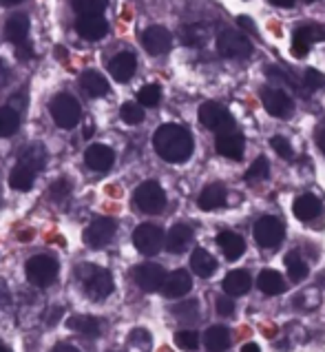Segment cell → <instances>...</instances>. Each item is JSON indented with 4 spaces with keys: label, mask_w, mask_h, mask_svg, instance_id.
<instances>
[{
    "label": "cell",
    "mask_w": 325,
    "mask_h": 352,
    "mask_svg": "<svg viewBox=\"0 0 325 352\" xmlns=\"http://www.w3.org/2000/svg\"><path fill=\"white\" fill-rule=\"evenodd\" d=\"M80 281H82L85 293L96 301H102L113 293V277L107 268L85 264L80 268Z\"/></svg>",
    "instance_id": "obj_2"
},
{
    "label": "cell",
    "mask_w": 325,
    "mask_h": 352,
    "mask_svg": "<svg viewBox=\"0 0 325 352\" xmlns=\"http://www.w3.org/2000/svg\"><path fill=\"white\" fill-rule=\"evenodd\" d=\"M215 308H217V313L219 315H223V317H228V315H232V310H235V304H232V299L226 295H219L217 297V301H215Z\"/></svg>",
    "instance_id": "obj_46"
},
{
    "label": "cell",
    "mask_w": 325,
    "mask_h": 352,
    "mask_svg": "<svg viewBox=\"0 0 325 352\" xmlns=\"http://www.w3.org/2000/svg\"><path fill=\"white\" fill-rule=\"evenodd\" d=\"M270 144H272V148L277 151V153H279L281 157H286V160H290V157H292V146H290V142H288L286 138L274 135V138L270 140Z\"/></svg>",
    "instance_id": "obj_45"
},
{
    "label": "cell",
    "mask_w": 325,
    "mask_h": 352,
    "mask_svg": "<svg viewBox=\"0 0 325 352\" xmlns=\"http://www.w3.org/2000/svg\"><path fill=\"white\" fill-rule=\"evenodd\" d=\"M164 244L172 255L186 253L188 246L192 244V228L188 224H175L164 237Z\"/></svg>",
    "instance_id": "obj_18"
},
{
    "label": "cell",
    "mask_w": 325,
    "mask_h": 352,
    "mask_svg": "<svg viewBox=\"0 0 325 352\" xmlns=\"http://www.w3.org/2000/svg\"><path fill=\"white\" fill-rule=\"evenodd\" d=\"M257 284L266 295H281L283 290H286V281H283V277L277 273V270H263Z\"/></svg>",
    "instance_id": "obj_31"
},
{
    "label": "cell",
    "mask_w": 325,
    "mask_h": 352,
    "mask_svg": "<svg viewBox=\"0 0 325 352\" xmlns=\"http://www.w3.org/2000/svg\"><path fill=\"white\" fill-rule=\"evenodd\" d=\"M120 116L126 124H139L144 120V107H139L137 102H124L120 109Z\"/></svg>",
    "instance_id": "obj_40"
},
{
    "label": "cell",
    "mask_w": 325,
    "mask_h": 352,
    "mask_svg": "<svg viewBox=\"0 0 325 352\" xmlns=\"http://www.w3.org/2000/svg\"><path fill=\"white\" fill-rule=\"evenodd\" d=\"M135 284L144 290V293H155V290L161 288V284H164V268H161L159 264H153V261H148V264H139L135 268Z\"/></svg>",
    "instance_id": "obj_12"
},
{
    "label": "cell",
    "mask_w": 325,
    "mask_h": 352,
    "mask_svg": "<svg viewBox=\"0 0 325 352\" xmlns=\"http://www.w3.org/2000/svg\"><path fill=\"white\" fill-rule=\"evenodd\" d=\"M241 352H261V350H259L257 344H246V346L241 348Z\"/></svg>",
    "instance_id": "obj_57"
},
{
    "label": "cell",
    "mask_w": 325,
    "mask_h": 352,
    "mask_svg": "<svg viewBox=\"0 0 325 352\" xmlns=\"http://www.w3.org/2000/svg\"><path fill=\"white\" fill-rule=\"evenodd\" d=\"M5 34L7 38L12 40L16 45L27 43V34H29V16L25 14H14L12 18L7 20L5 25Z\"/></svg>",
    "instance_id": "obj_26"
},
{
    "label": "cell",
    "mask_w": 325,
    "mask_h": 352,
    "mask_svg": "<svg viewBox=\"0 0 325 352\" xmlns=\"http://www.w3.org/2000/svg\"><path fill=\"white\" fill-rule=\"evenodd\" d=\"M303 85H306V89H310V91H319V89L325 87V76L321 72H317V69H306Z\"/></svg>",
    "instance_id": "obj_44"
},
{
    "label": "cell",
    "mask_w": 325,
    "mask_h": 352,
    "mask_svg": "<svg viewBox=\"0 0 325 352\" xmlns=\"http://www.w3.org/2000/svg\"><path fill=\"white\" fill-rule=\"evenodd\" d=\"M49 195H52V199H56V202H63V199H67L71 195V182L67 177L56 179L52 188H49Z\"/></svg>",
    "instance_id": "obj_43"
},
{
    "label": "cell",
    "mask_w": 325,
    "mask_h": 352,
    "mask_svg": "<svg viewBox=\"0 0 325 352\" xmlns=\"http://www.w3.org/2000/svg\"><path fill=\"white\" fill-rule=\"evenodd\" d=\"M67 326L76 333L85 335V337H98L100 335V321L96 317H87V315H76L67 321Z\"/></svg>",
    "instance_id": "obj_30"
},
{
    "label": "cell",
    "mask_w": 325,
    "mask_h": 352,
    "mask_svg": "<svg viewBox=\"0 0 325 352\" xmlns=\"http://www.w3.org/2000/svg\"><path fill=\"white\" fill-rule=\"evenodd\" d=\"M78 34L82 36L85 40H102L109 32V23L102 18V14H93V16H80L78 23H76Z\"/></svg>",
    "instance_id": "obj_15"
},
{
    "label": "cell",
    "mask_w": 325,
    "mask_h": 352,
    "mask_svg": "<svg viewBox=\"0 0 325 352\" xmlns=\"http://www.w3.org/2000/svg\"><path fill=\"white\" fill-rule=\"evenodd\" d=\"M142 45H144V49L150 56H164V54H168V49L172 45V38H170L168 29L153 25L142 34Z\"/></svg>",
    "instance_id": "obj_13"
},
{
    "label": "cell",
    "mask_w": 325,
    "mask_h": 352,
    "mask_svg": "<svg viewBox=\"0 0 325 352\" xmlns=\"http://www.w3.org/2000/svg\"><path fill=\"white\" fill-rule=\"evenodd\" d=\"M25 104H27V96H25V94H23V96L16 94L12 100H9V109H14L16 113H18V111H23Z\"/></svg>",
    "instance_id": "obj_47"
},
{
    "label": "cell",
    "mask_w": 325,
    "mask_h": 352,
    "mask_svg": "<svg viewBox=\"0 0 325 352\" xmlns=\"http://www.w3.org/2000/svg\"><path fill=\"white\" fill-rule=\"evenodd\" d=\"M204 346L208 352H223L230 348V330L223 326H212L204 335Z\"/></svg>",
    "instance_id": "obj_27"
},
{
    "label": "cell",
    "mask_w": 325,
    "mask_h": 352,
    "mask_svg": "<svg viewBox=\"0 0 325 352\" xmlns=\"http://www.w3.org/2000/svg\"><path fill=\"white\" fill-rule=\"evenodd\" d=\"M80 87H82V91L89 96V98H100L109 91V82L102 74L98 72H85L80 76Z\"/></svg>",
    "instance_id": "obj_25"
},
{
    "label": "cell",
    "mask_w": 325,
    "mask_h": 352,
    "mask_svg": "<svg viewBox=\"0 0 325 352\" xmlns=\"http://www.w3.org/2000/svg\"><path fill=\"white\" fill-rule=\"evenodd\" d=\"M261 102L266 107V111L274 118H288L294 109L292 98L277 87H266L261 91Z\"/></svg>",
    "instance_id": "obj_11"
},
{
    "label": "cell",
    "mask_w": 325,
    "mask_h": 352,
    "mask_svg": "<svg viewBox=\"0 0 325 352\" xmlns=\"http://www.w3.org/2000/svg\"><path fill=\"white\" fill-rule=\"evenodd\" d=\"M49 113L60 129H74L82 118V107L74 96L60 94L49 102Z\"/></svg>",
    "instance_id": "obj_3"
},
{
    "label": "cell",
    "mask_w": 325,
    "mask_h": 352,
    "mask_svg": "<svg viewBox=\"0 0 325 352\" xmlns=\"http://www.w3.org/2000/svg\"><path fill=\"white\" fill-rule=\"evenodd\" d=\"M217 52L223 58L241 60L252 54V45L246 36L235 32V29H223V32L217 36Z\"/></svg>",
    "instance_id": "obj_6"
},
{
    "label": "cell",
    "mask_w": 325,
    "mask_h": 352,
    "mask_svg": "<svg viewBox=\"0 0 325 352\" xmlns=\"http://www.w3.org/2000/svg\"><path fill=\"white\" fill-rule=\"evenodd\" d=\"M135 206L142 213H150L155 215L161 208L166 206V195L157 182H144L139 184L135 190Z\"/></svg>",
    "instance_id": "obj_8"
},
{
    "label": "cell",
    "mask_w": 325,
    "mask_h": 352,
    "mask_svg": "<svg viewBox=\"0 0 325 352\" xmlns=\"http://www.w3.org/2000/svg\"><path fill=\"white\" fill-rule=\"evenodd\" d=\"M60 315H63V308H52V310H49V313H47V324H49V326L58 324Z\"/></svg>",
    "instance_id": "obj_49"
},
{
    "label": "cell",
    "mask_w": 325,
    "mask_h": 352,
    "mask_svg": "<svg viewBox=\"0 0 325 352\" xmlns=\"http://www.w3.org/2000/svg\"><path fill=\"white\" fill-rule=\"evenodd\" d=\"M317 142H319V148L325 153V129L323 131H319V135H317Z\"/></svg>",
    "instance_id": "obj_55"
},
{
    "label": "cell",
    "mask_w": 325,
    "mask_h": 352,
    "mask_svg": "<svg viewBox=\"0 0 325 352\" xmlns=\"http://www.w3.org/2000/svg\"><path fill=\"white\" fill-rule=\"evenodd\" d=\"M239 25H241L243 29H250V32H252V29H255V25H252V20H250V18H246V16H241V18H239Z\"/></svg>",
    "instance_id": "obj_52"
},
{
    "label": "cell",
    "mask_w": 325,
    "mask_h": 352,
    "mask_svg": "<svg viewBox=\"0 0 325 352\" xmlns=\"http://www.w3.org/2000/svg\"><path fill=\"white\" fill-rule=\"evenodd\" d=\"M16 58H18V60H29V58H32V47H29L27 43L18 45V47H16Z\"/></svg>",
    "instance_id": "obj_48"
},
{
    "label": "cell",
    "mask_w": 325,
    "mask_h": 352,
    "mask_svg": "<svg viewBox=\"0 0 325 352\" xmlns=\"http://www.w3.org/2000/svg\"><path fill=\"white\" fill-rule=\"evenodd\" d=\"M93 133H96V126H93V122H87V124H85V138L89 140V138L93 135Z\"/></svg>",
    "instance_id": "obj_54"
},
{
    "label": "cell",
    "mask_w": 325,
    "mask_h": 352,
    "mask_svg": "<svg viewBox=\"0 0 325 352\" xmlns=\"http://www.w3.org/2000/svg\"><path fill=\"white\" fill-rule=\"evenodd\" d=\"M268 173H270L268 160H266V157H257V160H255V164H252V166L248 168V173H246V182H248V184L263 182V179L268 177Z\"/></svg>",
    "instance_id": "obj_39"
},
{
    "label": "cell",
    "mask_w": 325,
    "mask_h": 352,
    "mask_svg": "<svg viewBox=\"0 0 325 352\" xmlns=\"http://www.w3.org/2000/svg\"><path fill=\"white\" fill-rule=\"evenodd\" d=\"M153 146L161 160L170 164L186 162L192 153V138L179 124H161L153 135Z\"/></svg>",
    "instance_id": "obj_1"
},
{
    "label": "cell",
    "mask_w": 325,
    "mask_h": 352,
    "mask_svg": "<svg viewBox=\"0 0 325 352\" xmlns=\"http://www.w3.org/2000/svg\"><path fill=\"white\" fill-rule=\"evenodd\" d=\"M286 268H288V277L292 281H303V279L308 277V273H310V268H308L306 261H303L299 255H294V253H290L286 257Z\"/></svg>",
    "instance_id": "obj_36"
},
{
    "label": "cell",
    "mask_w": 325,
    "mask_h": 352,
    "mask_svg": "<svg viewBox=\"0 0 325 352\" xmlns=\"http://www.w3.org/2000/svg\"><path fill=\"white\" fill-rule=\"evenodd\" d=\"M135 67H137V60L135 54L131 52H120L113 60L109 63V72L113 76L117 82H128L131 78L135 74Z\"/></svg>",
    "instance_id": "obj_19"
},
{
    "label": "cell",
    "mask_w": 325,
    "mask_h": 352,
    "mask_svg": "<svg viewBox=\"0 0 325 352\" xmlns=\"http://www.w3.org/2000/svg\"><path fill=\"white\" fill-rule=\"evenodd\" d=\"M217 246L221 248V253L226 255V259L235 261L243 255V250H246V241H243L241 235L232 233V230H221L217 235Z\"/></svg>",
    "instance_id": "obj_21"
},
{
    "label": "cell",
    "mask_w": 325,
    "mask_h": 352,
    "mask_svg": "<svg viewBox=\"0 0 325 352\" xmlns=\"http://www.w3.org/2000/svg\"><path fill=\"white\" fill-rule=\"evenodd\" d=\"M321 213V202L314 195L306 193L297 197V202H294V215H297L301 222H310Z\"/></svg>",
    "instance_id": "obj_29"
},
{
    "label": "cell",
    "mask_w": 325,
    "mask_h": 352,
    "mask_svg": "<svg viewBox=\"0 0 325 352\" xmlns=\"http://www.w3.org/2000/svg\"><path fill=\"white\" fill-rule=\"evenodd\" d=\"M54 352H80L78 348H74V346H67V344H63V346H56V350Z\"/></svg>",
    "instance_id": "obj_53"
},
{
    "label": "cell",
    "mask_w": 325,
    "mask_h": 352,
    "mask_svg": "<svg viewBox=\"0 0 325 352\" xmlns=\"http://www.w3.org/2000/svg\"><path fill=\"white\" fill-rule=\"evenodd\" d=\"M172 315H175L179 321H197V317H199V304H197L195 299L179 301V304L172 306Z\"/></svg>",
    "instance_id": "obj_37"
},
{
    "label": "cell",
    "mask_w": 325,
    "mask_h": 352,
    "mask_svg": "<svg viewBox=\"0 0 325 352\" xmlns=\"http://www.w3.org/2000/svg\"><path fill=\"white\" fill-rule=\"evenodd\" d=\"M272 5H277V7H292L294 5V0H270Z\"/></svg>",
    "instance_id": "obj_56"
},
{
    "label": "cell",
    "mask_w": 325,
    "mask_h": 352,
    "mask_svg": "<svg viewBox=\"0 0 325 352\" xmlns=\"http://www.w3.org/2000/svg\"><path fill=\"white\" fill-rule=\"evenodd\" d=\"M308 3H314V0H308Z\"/></svg>",
    "instance_id": "obj_60"
},
{
    "label": "cell",
    "mask_w": 325,
    "mask_h": 352,
    "mask_svg": "<svg viewBox=\"0 0 325 352\" xmlns=\"http://www.w3.org/2000/svg\"><path fill=\"white\" fill-rule=\"evenodd\" d=\"M266 76H268V80H272L274 85H277V89H292V91H299L301 96H306L299 89V82L294 80L288 72H283V69H279V67H274V65H270V67H266Z\"/></svg>",
    "instance_id": "obj_32"
},
{
    "label": "cell",
    "mask_w": 325,
    "mask_h": 352,
    "mask_svg": "<svg viewBox=\"0 0 325 352\" xmlns=\"http://www.w3.org/2000/svg\"><path fill=\"white\" fill-rule=\"evenodd\" d=\"M250 286H252V279L246 270H232V273H228L226 279H223V293H226L228 297L246 295L250 290Z\"/></svg>",
    "instance_id": "obj_22"
},
{
    "label": "cell",
    "mask_w": 325,
    "mask_h": 352,
    "mask_svg": "<svg viewBox=\"0 0 325 352\" xmlns=\"http://www.w3.org/2000/svg\"><path fill=\"white\" fill-rule=\"evenodd\" d=\"M197 204L201 210H215L219 206L226 204V188L221 184H210L201 190V195L197 199Z\"/></svg>",
    "instance_id": "obj_28"
},
{
    "label": "cell",
    "mask_w": 325,
    "mask_h": 352,
    "mask_svg": "<svg viewBox=\"0 0 325 352\" xmlns=\"http://www.w3.org/2000/svg\"><path fill=\"white\" fill-rule=\"evenodd\" d=\"M190 268H192V273L199 275V277H210L212 273L217 270V259L212 257L208 250L204 248H197V250H192V257H190Z\"/></svg>",
    "instance_id": "obj_24"
},
{
    "label": "cell",
    "mask_w": 325,
    "mask_h": 352,
    "mask_svg": "<svg viewBox=\"0 0 325 352\" xmlns=\"http://www.w3.org/2000/svg\"><path fill=\"white\" fill-rule=\"evenodd\" d=\"M85 162L91 170H98V173H104L115 162V153L104 144H91L85 151Z\"/></svg>",
    "instance_id": "obj_16"
},
{
    "label": "cell",
    "mask_w": 325,
    "mask_h": 352,
    "mask_svg": "<svg viewBox=\"0 0 325 352\" xmlns=\"http://www.w3.org/2000/svg\"><path fill=\"white\" fill-rule=\"evenodd\" d=\"M175 344L186 350V352H192L199 348V335L195 333V330H179V333L175 335Z\"/></svg>",
    "instance_id": "obj_42"
},
{
    "label": "cell",
    "mask_w": 325,
    "mask_h": 352,
    "mask_svg": "<svg viewBox=\"0 0 325 352\" xmlns=\"http://www.w3.org/2000/svg\"><path fill=\"white\" fill-rule=\"evenodd\" d=\"M7 82H9V69L3 60H0V89L7 87Z\"/></svg>",
    "instance_id": "obj_50"
},
{
    "label": "cell",
    "mask_w": 325,
    "mask_h": 352,
    "mask_svg": "<svg viewBox=\"0 0 325 352\" xmlns=\"http://www.w3.org/2000/svg\"><path fill=\"white\" fill-rule=\"evenodd\" d=\"M159 98H161L159 87H157V85H146V87H142V89H139V94H137V104H139V107H155V104L159 102Z\"/></svg>",
    "instance_id": "obj_41"
},
{
    "label": "cell",
    "mask_w": 325,
    "mask_h": 352,
    "mask_svg": "<svg viewBox=\"0 0 325 352\" xmlns=\"http://www.w3.org/2000/svg\"><path fill=\"white\" fill-rule=\"evenodd\" d=\"M34 175L36 173H32L29 168L18 164L12 170V175H9V184H12V188H16V190H29L34 186Z\"/></svg>",
    "instance_id": "obj_35"
},
{
    "label": "cell",
    "mask_w": 325,
    "mask_h": 352,
    "mask_svg": "<svg viewBox=\"0 0 325 352\" xmlns=\"http://www.w3.org/2000/svg\"><path fill=\"white\" fill-rule=\"evenodd\" d=\"M215 148H217V153L223 155V157L239 160L243 155V135L237 133V131H228V133H221V135H217Z\"/></svg>",
    "instance_id": "obj_20"
},
{
    "label": "cell",
    "mask_w": 325,
    "mask_h": 352,
    "mask_svg": "<svg viewBox=\"0 0 325 352\" xmlns=\"http://www.w3.org/2000/svg\"><path fill=\"white\" fill-rule=\"evenodd\" d=\"M58 277V261L49 255H36L27 261V279L34 286L47 288L52 286Z\"/></svg>",
    "instance_id": "obj_5"
},
{
    "label": "cell",
    "mask_w": 325,
    "mask_h": 352,
    "mask_svg": "<svg viewBox=\"0 0 325 352\" xmlns=\"http://www.w3.org/2000/svg\"><path fill=\"white\" fill-rule=\"evenodd\" d=\"M115 222L113 219H109V217H100L96 219V222H91L87 228H85V233H82V239H85V244L91 246V248H102L107 246L111 239L115 237Z\"/></svg>",
    "instance_id": "obj_10"
},
{
    "label": "cell",
    "mask_w": 325,
    "mask_h": 352,
    "mask_svg": "<svg viewBox=\"0 0 325 352\" xmlns=\"http://www.w3.org/2000/svg\"><path fill=\"white\" fill-rule=\"evenodd\" d=\"M199 122L204 129L215 131L217 135L235 131V120L217 102H204L199 107Z\"/></svg>",
    "instance_id": "obj_4"
},
{
    "label": "cell",
    "mask_w": 325,
    "mask_h": 352,
    "mask_svg": "<svg viewBox=\"0 0 325 352\" xmlns=\"http://www.w3.org/2000/svg\"><path fill=\"white\" fill-rule=\"evenodd\" d=\"M18 124H20V118L14 109L9 107H0V138H9L14 135L18 131Z\"/></svg>",
    "instance_id": "obj_34"
},
{
    "label": "cell",
    "mask_w": 325,
    "mask_h": 352,
    "mask_svg": "<svg viewBox=\"0 0 325 352\" xmlns=\"http://www.w3.org/2000/svg\"><path fill=\"white\" fill-rule=\"evenodd\" d=\"M18 164L20 166H25L29 168L32 173H36V170H43L45 164H47V151L43 144H32V146H27L23 153H20L18 157Z\"/></svg>",
    "instance_id": "obj_23"
},
{
    "label": "cell",
    "mask_w": 325,
    "mask_h": 352,
    "mask_svg": "<svg viewBox=\"0 0 325 352\" xmlns=\"http://www.w3.org/2000/svg\"><path fill=\"white\" fill-rule=\"evenodd\" d=\"M325 40V27L323 25H308V27H299L294 32L292 38V54L297 58H303L308 54V49L312 43H321Z\"/></svg>",
    "instance_id": "obj_14"
},
{
    "label": "cell",
    "mask_w": 325,
    "mask_h": 352,
    "mask_svg": "<svg viewBox=\"0 0 325 352\" xmlns=\"http://www.w3.org/2000/svg\"><path fill=\"white\" fill-rule=\"evenodd\" d=\"M18 3H23V0H0V5H3V7H14Z\"/></svg>",
    "instance_id": "obj_58"
},
{
    "label": "cell",
    "mask_w": 325,
    "mask_h": 352,
    "mask_svg": "<svg viewBox=\"0 0 325 352\" xmlns=\"http://www.w3.org/2000/svg\"><path fill=\"white\" fill-rule=\"evenodd\" d=\"M252 235H255V241L261 248H272L283 241V235H286V228H283L281 219L266 215L255 222L252 226Z\"/></svg>",
    "instance_id": "obj_7"
},
{
    "label": "cell",
    "mask_w": 325,
    "mask_h": 352,
    "mask_svg": "<svg viewBox=\"0 0 325 352\" xmlns=\"http://www.w3.org/2000/svg\"><path fill=\"white\" fill-rule=\"evenodd\" d=\"M192 288V279L186 270H175V273H170L164 277V284H161V290H164V295L168 299H179L190 293Z\"/></svg>",
    "instance_id": "obj_17"
},
{
    "label": "cell",
    "mask_w": 325,
    "mask_h": 352,
    "mask_svg": "<svg viewBox=\"0 0 325 352\" xmlns=\"http://www.w3.org/2000/svg\"><path fill=\"white\" fill-rule=\"evenodd\" d=\"M9 301H12V295H9V290L5 284H0V306H7Z\"/></svg>",
    "instance_id": "obj_51"
},
{
    "label": "cell",
    "mask_w": 325,
    "mask_h": 352,
    "mask_svg": "<svg viewBox=\"0 0 325 352\" xmlns=\"http://www.w3.org/2000/svg\"><path fill=\"white\" fill-rule=\"evenodd\" d=\"M74 9L78 12V16L102 14L107 9V0H74Z\"/></svg>",
    "instance_id": "obj_38"
},
{
    "label": "cell",
    "mask_w": 325,
    "mask_h": 352,
    "mask_svg": "<svg viewBox=\"0 0 325 352\" xmlns=\"http://www.w3.org/2000/svg\"><path fill=\"white\" fill-rule=\"evenodd\" d=\"M0 352H12V350H9L7 346H0Z\"/></svg>",
    "instance_id": "obj_59"
},
{
    "label": "cell",
    "mask_w": 325,
    "mask_h": 352,
    "mask_svg": "<svg viewBox=\"0 0 325 352\" xmlns=\"http://www.w3.org/2000/svg\"><path fill=\"white\" fill-rule=\"evenodd\" d=\"M181 43L186 47H204L208 40V27L204 25H188L181 29Z\"/></svg>",
    "instance_id": "obj_33"
},
{
    "label": "cell",
    "mask_w": 325,
    "mask_h": 352,
    "mask_svg": "<svg viewBox=\"0 0 325 352\" xmlns=\"http://www.w3.org/2000/svg\"><path fill=\"white\" fill-rule=\"evenodd\" d=\"M133 244L142 255H157L164 246V230L155 224H139L133 233Z\"/></svg>",
    "instance_id": "obj_9"
}]
</instances>
